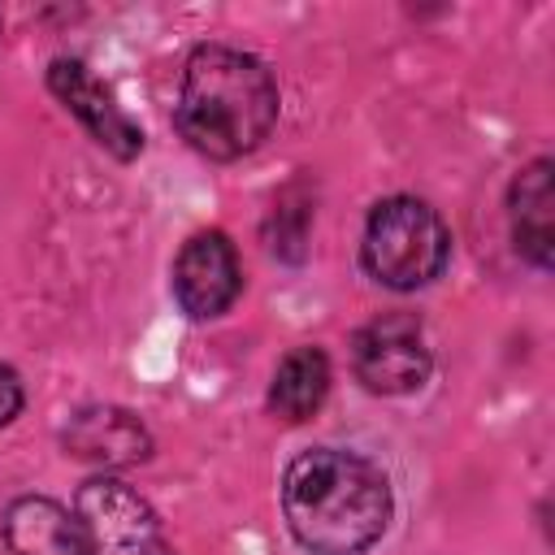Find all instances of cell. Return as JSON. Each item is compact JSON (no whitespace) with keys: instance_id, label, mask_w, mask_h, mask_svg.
I'll return each instance as SVG.
<instances>
[{"instance_id":"obj_1","label":"cell","mask_w":555,"mask_h":555,"mask_svg":"<svg viewBox=\"0 0 555 555\" xmlns=\"http://www.w3.org/2000/svg\"><path fill=\"white\" fill-rule=\"evenodd\" d=\"M395 499L386 473L343 447H312L286 464L282 516L312 555H360L390 525Z\"/></svg>"},{"instance_id":"obj_2","label":"cell","mask_w":555,"mask_h":555,"mask_svg":"<svg viewBox=\"0 0 555 555\" xmlns=\"http://www.w3.org/2000/svg\"><path fill=\"white\" fill-rule=\"evenodd\" d=\"M278 78L273 69L230 43H199L178 82L173 121L178 134L208 160L251 156L278 126Z\"/></svg>"},{"instance_id":"obj_3","label":"cell","mask_w":555,"mask_h":555,"mask_svg":"<svg viewBox=\"0 0 555 555\" xmlns=\"http://www.w3.org/2000/svg\"><path fill=\"white\" fill-rule=\"evenodd\" d=\"M447 260L451 230L425 199L390 195L373 204L360 238V264L373 282L390 291H421L447 269Z\"/></svg>"},{"instance_id":"obj_4","label":"cell","mask_w":555,"mask_h":555,"mask_svg":"<svg viewBox=\"0 0 555 555\" xmlns=\"http://www.w3.org/2000/svg\"><path fill=\"white\" fill-rule=\"evenodd\" d=\"M74 516L82 525L87 555H173L152 503L108 473L78 486Z\"/></svg>"},{"instance_id":"obj_5","label":"cell","mask_w":555,"mask_h":555,"mask_svg":"<svg viewBox=\"0 0 555 555\" xmlns=\"http://www.w3.org/2000/svg\"><path fill=\"white\" fill-rule=\"evenodd\" d=\"M351 369L373 395H412L429 382L434 356L412 312H382L351 338Z\"/></svg>"},{"instance_id":"obj_6","label":"cell","mask_w":555,"mask_h":555,"mask_svg":"<svg viewBox=\"0 0 555 555\" xmlns=\"http://www.w3.org/2000/svg\"><path fill=\"white\" fill-rule=\"evenodd\" d=\"M243 291V264L221 230H199L182 243L173 260V299L191 321H212L230 312Z\"/></svg>"},{"instance_id":"obj_7","label":"cell","mask_w":555,"mask_h":555,"mask_svg":"<svg viewBox=\"0 0 555 555\" xmlns=\"http://www.w3.org/2000/svg\"><path fill=\"white\" fill-rule=\"evenodd\" d=\"M48 91L82 121V130L113 152L117 160H134L143 152V130L126 117V108L117 104V95L78 61V56H56L48 65Z\"/></svg>"},{"instance_id":"obj_8","label":"cell","mask_w":555,"mask_h":555,"mask_svg":"<svg viewBox=\"0 0 555 555\" xmlns=\"http://www.w3.org/2000/svg\"><path fill=\"white\" fill-rule=\"evenodd\" d=\"M65 455L82 460V464H95V468H130V464H143L152 455V434L147 425L126 412V408H113V403H95V408H82L69 416L65 434Z\"/></svg>"},{"instance_id":"obj_9","label":"cell","mask_w":555,"mask_h":555,"mask_svg":"<svg viewBox=\"0 0 555 555\" xmlns=\"http://www.w3.org/2000/svg\"><path fill=\"white\" fill-rule=\"evenodd\" d=\"M551 173H555V165L546 156H538L512 178V191H507L512 243L538 269L551 264V247H555V186H551Z\"/></svg>"},{"instance_id":"obj_10","label":"cell","mask_w":555,"mask_h":555,"mask_svg":"<svg viewBox=\"0 0 555 555\" xmlns=\"http://www.w3.org/2000/svg\"><path fill=\"white\" fill-rule=\"evenodd\" d=\"M4 546L9 555H87L78 516L48 494H22L4 507Z\"/></svg>"},{"instance_id":"obj_11","label":"cell","mask_w":555,"mask_h":555,"mask_svg":"<svg viewBox=\"0 0 555 555\" xmlns=\"http://www.w3.org/2000/svg\"><path fill=\"white\" fill-rule=\"evenodd\" d=\"M330 356L321 347H291L278 369H273V382H269V412L278 421H308L325 395H330Z\"/></svg>"},{"instance_id":"obj_12","label":"cell","mask_w":555,"mask_h":555,"mask_svg":"<svg viewBox=\"0 0 555 555\" xmlns=\"http://www.w3.org/2000/svg\"><path fill=\"white\" fill-rule=\"evenodd\" d=\"M22 377L9 369V364H0V429L22 412Z\"/></svg>"}]
</instances>
